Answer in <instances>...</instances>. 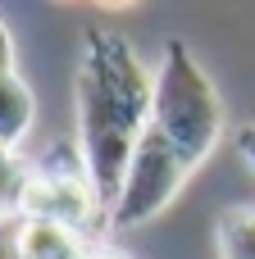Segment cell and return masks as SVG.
I'll use <instances>...</instances> for the list:
<instances>
[{"mask_svg": "<svg viewBox=\"0 0 255 259\" xmlns=\"http://www.w3.org/2000/svg\"><path fill=\"white\" fill-rule=\"evenodd\" d=\"M151 127L192 164L201 168L219 137H224V100L201 59L183 46L169 41L160 64H155V96H151Z\"/></svg>", "mask_w": 255, "mask_h": 259, "instance_id": "2", "label": "cell"}, {"mask_svg": "<svg viewBox=\"0 0 255 259\" xmlns=\"http://www.w3.org/2000/svg\"><path fill=\"white\" fill-rule=\"evenodd\" d=\"M14 64H18L14 36H9V27H5V18H0V73H14Z\"/></svg>", "mask_w": 255, "mask_h": 259, "instance_id": "11", "label": "cell"}, {"mask_svg": "<svg viewBox=\"0 0 255 259\" xmlns=\"http://www.w3.org/2000/svg\"><path fill=\"white\" fill-rule=\"evenodd\" d=\"M37 127V96L23 82V73H0V146L18 150Z\"/></svg>", "mask_w": 255, "mask_h": 259, "instance_id": "5", "label": "cell"}, {"mask_svg": "<svg viewBox=\"0 0 255 259\" xmlns=\"http://www.w3.org/2000/svg\"><path fill=\"white\" fill-rule=\"evenodd\" d=\"M23 182H27V164L18 159V150L0 146V219H14L18 214Z\"/></svg>", "mask_w": 255, "mask_h": 259, "instance_id": "8", "label": "cell"}, {"mask_svg": "<svg viewBox=\"0 0 255 259\" xmlns=\"http://www.w3.org/2000/svg\"><path fill=\"white\" fill-rule=\"evenodd\" d=\"M192 173H196V168H192L155 127H146L141 141H137V150H132V164H128V173H123L119 200H114V209H110V232H132V228L160 219V214L178 200V191L187 187Z\"/></svg>", "mask_w": 255, "mask_h": 259, "instance_id": "4", "label": "cell"}, {"mask_svg": "<svg viewBox=\"0 0 255 259\" xmlns=\"http://www.w3.org/2000/svg\"><path fill=\"white\" fill-rule=\"evenodd\" d=\"M18 237V259H82L91 250L87 237L59 228V223H32V219H18L14 228Z\"/></svg>", "mask_w": 255, "mask_h": 259, "instance_id": "6", "label": "cell"}, {"mask_svg": "<svg viewBox=\"0 0 255 259\" xmlns=\"http://www.w3.org/2000/svg\"><path fill=\"white\" fill-rule=\"evenodd\" d=\"M151 96H155V68H146L119 32L91 27L78 64V82H73V109H78L73 141L100 196L105 223L119 200L132 150L151 127Z\"/></svg>", "mask_w": 255, "mask_h": 259, "instance_id": "1", "label": "cell"}, {"mask_svg": "<svg viewBox=\"0 0 255 259\" xmlns=\"http://www.w3.org/2000/svg\"><path fill=\"white\" fill-rule=\"evenodd\" d=\"M14 219H32V223H59L78 237L91 241L96 228L105 223L100 196L91 187V173L78 155V141H59L50 146L37 164H27V182L18 196V214Z\"/></svg>", "mask_w": 255, "mask_h": 259, "instance_id": "3", "label": "cell"}, {"mask_svg": "<svg viewBox=\"0 0 255 259\" xmlns=\"http://www.w3.org/2000/svg\"><path fill=\"white\" fill-rule=\"evenodd\" d=\"M18 219H0V259H18V237H14Z\"/></svg>", "mask_w": 255, "mask_h": 259, "instance_id": "10", "label": "cell"}, {"mask_svg": "<svg viewBox=\"0 0 255 259\" xmlns=\"http://www.w3.org/2000/svg\"><path fill=\"white\" fill-rule=\"evenodd\" d=\"M219 259H255V205H237L214 228Z\"/></svg>", "mask_w": 255, "mask_h": 259, "instance_id": "7", "label": "cell"}, {"mask_svg": "<svg viewBox=\"0 0 255 259\" xmlns=\"http://www.w3.org/2000/svg\"><path fill=\"white\" fill-rule=\"evenodd\" d=\"M233 146H237V155H242V164L255 173V123L246 127H237V137H233Z\"/></svg>", "mask_w": 255, "mask_h": 259, "instance_id": "9", "label": "cell"}]
</instances>
